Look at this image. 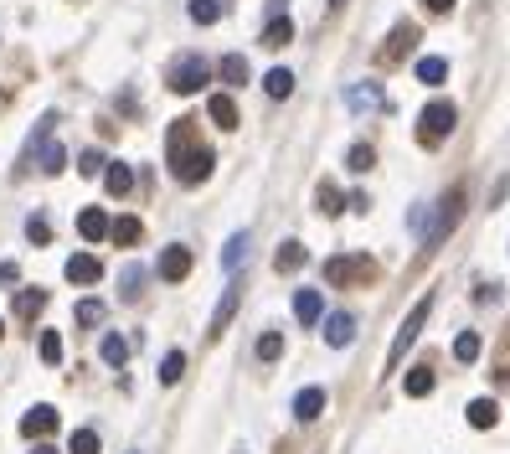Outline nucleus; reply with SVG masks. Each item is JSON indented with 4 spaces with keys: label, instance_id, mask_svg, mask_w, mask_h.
Returning a JSON list of instances; mask_svg holds the SVG:
<instances>
[{
    "label": "nucleus",
    "instance_id": "1",
    "mask_svg": "<svg viewBox=\"0 0 510 454\" xmlns=\"http://www.w3.org/2000/svg\"><path fill=\"white\" fill-rule=\"evenodd\" d=\"M165 161H171V176H176L181 186H201V181L211 176L217 155L191 140V119H176V124H171V140H165Z\"/></svg>",
    "mask_w": 510,
    "mask_h": 454
},
{
    "label": "nucleus",
    "instance_id": "2",
    "mask_svg": "<svg viewBox=\"0 0 510 454\" xmlns=\"http://www.w3.org/2000/svg\"><path fill=\"white\" fill-rule=\"evenodd\" d=\"M454 124H459V109L448 104V98H433L428 109H423V119H417V145H444L448 134H454Z\"/></svg>",
    "mask_w": 510,
    "mask_h": 454
},
{
    "label": "nucleus",
    "instance_id": "3",
    "mask_svg": "<svg viewBox=\"0 0 510 454\" xmlns=\"http://www.w3.org/2000/svg\"><path fill=\"white\" fill-rule=\"evenodd\" d=\"M207 78H211V67H207V57H196V52H186V57L171 63V88H176V94H201Z\"/></svg>",
    "mask_w": 510,
    "mask_h": 454
},
{
    "label": "nucleus",
    "instance_id": "4",
    "mask_svg": "<svg viewBox=\"0 0 510 454\" xmlns=\"http://www.w3.org/2000/svg\"><path fill=\"white\" fill-rule=\"evenodd\" d=\"M428 310H433V294H423V300H417L413 310H407V321H402V331H397V340H392V351H387V361H392V367H397L402 357H407V351H413V340H417V331H423V325H428Z\"/></svg>",
    "mask_w": 510,
    "mask_h": 454
},
{
    "label": "nucleus",
    "instance_id": "5",
    "mask_svg": "<svg viewBox=\"0 0 510 454\" xmlns=\"http://www.w3.org/2000/svg\"><path fill=\"white\" fill-rule=\"evenodd\" d=\"M454 222H459V192H448L444 202H438V212H433V222L423 227L417 238H423L428 248H433V243H444V238H448V227H454Z\"/></svg>",
    "mask_w": 510,
    "mask_h": 454
},
{
    "label": "nucleus",
    "instance_id": "6",
    "mask_svg": "<svg viewBox=\"0 0 510 454\" xmlns=\"http://www.w3.org/2000/svg\"><path fill=\"white\" fill-rule=\"evenodd\" d=\"M186 274H191V248L171 243L165 253H160V279H165V284H181Z\"/></svg>",
    "mask_w": 510,
    "mask_h": 454
},
{
    "label": "nucleus",
    "instance_id": "7",
    "mask_svg": "<svg viewBox=\"0 0 510 454\" xmlns=\"http://www.w3.org/2000/svg\"><path fill=\"white\" fill-rule=\"evenodd\" d=\"M78 232H83V243H103V238L113 232L109 212H103V207H83L78 212Z\"/></svg>",
    "mask_w": 510,
    "mask_h": 454
},
{
    "label": "nucleus",
    "instance_id": "8",
    "mask_svg": "<svg viewBox=\"0 0 510 454\" xmlns=\"http://www.w3.org/2000/svg\"><path fill=\"white\" fill-rule=\"evenodd\" d=\"M52 429H57V408H52V403L26 408V419H21V434H26V439H47Z\"/></svg>",
    "mask_w": 510,
    "mask_h": 454
},
{
    "label": "nucleus",
    "instance_id": "9",
    "mask_svg": "<svg viewBox=\"0 0 510 454\" xmlns=\"http://www.w3.org/2000/svg\"><path fill=\"white\" fill-rule=\"evenodd\" d=\"M351 340H356V315L335 310L330 321H325V346H335V351H340V346H351Z\"/></svg>",
    "mask_w": 510,
    "mask_h": 454
},
{
    "label": "nucleus",
    "instance_id": "10",
    "mask_svg": "<svg viewBox=\"0 0 510 454\" xmlns=\"http://www.w3.org/2000/svg\"><path fill=\"white\" fill-rule=\"evenodd\" d=\"M98 279H103V263L93 253H73L67 259V284H98Z\"/></svg>",
    "mask_w": 510,
    "mask_h": 454
},
{
    "label": "nucleus",
    "instance_id": "11",
    "mask_svg": "<svg viewBox=\"0 0 510 454\" xmlns=\"http://www.w3.org/2000/svg\"><path fill=\"white\" fill-rule=\"evenodd\" d=\"M207 114H211V124H217V130H238V104H232L227 94H211L207 98Z\"/></svg>",
    "mask_w": 510,
    "mask_h": 454
},
{
    "label": "nucleus",
    "instance_id": "12",
    "mask_svg": "<svg viewBox=\"0 0 510 454\" xmlns=\"http://www.w3.org/2000/svg\"><path fill=\"white\" fill-rule=\"evenodd\" d=\"M248 248H253L248 232H232V238H227V248H222V269H227V274H238L242 263H248Z\"/></svg>",
    "mask_w": 510,
    "mask_h": 454
},
{
    "label": "nucleus",
    "instance_id": "13",
    "mask_svg": "<svg viewBox=\"0 0 510 454\" xmlns=\"http://www.w3.org/2000/svg\"><path fill=\"white\" fill-rule=\"evenodd\" d=\"M144 263H124V274H119V300H129V305H134V300H140L144 294Z\"/></svg>",
    "mask_w": 510,
    "mask_h": 454
},
{
    "label": "nucleus",
    "instance_id": "14",
    "mask_svg": "<svg viewBox=\"0 0 510 454\" xmlns=\"http://www.w3.org/2000/svg\"><path fill=\"white\" fill-rule=\"evenodd\" d=\"M325 413V388H299V398H294V419H319Z\"/></svg>",
    "mask_w": 510,
    "mask_h": 454
},
{
    "label": "nucleus",
    "instance_id": "15",
    "mask_svg": "<svg viewBox=\"0 0 510 454\" xmlns=\"http://www.w3.org/2000/svg\"><path fill=\"white\" fill-rule=\"evenodd\" d=\"M464 419H469V429H495L500 423V408H495V398H475Z\"/></svg>",
    "mask_w": 510,
    "mask_h": 454
},
{
    "label": "nucleus",
    "instance_id": "16",
    "mask_svg": "<svg viewBox=\"0 0 510 454\" xmlns=\"http://www.w3.org/2000/svg\"><path fill=\"white\" fill-rule=\"evenodd\" d=\"M294 315H299L304 325H315L319 315H325V300H319V290H299V294H294Z\"/></svg>",
    "mask_w": 510,
    "mask_h": 454
},
{
    "label": "nucleus",
    "instance_id": "17",
    "mask_svg": "<svg viewBox=\"0 0 510 454\" xmlns=\"http://www.w3.org/2000/svg\"><path fill=\"white\" fill-rule=\"evenodd\" d=\"M299 263H304V248L294 243V238H284V243H279V253H273V269H279V274H294Z\"/></svg>",
    "mask_w": 510,
    "mask_h": 454
},
{
    "label": "nucleus",
    "instance_id": "18",
    "mask_svg": "<svg viewBox=\"0 0 510 454\" xmlns=\"http://www.w3.org/2000/svg\"><path fill=\"white\" fill-rule=\"evenodd\" d=\"M42 310H47V290H21L16 294V315L21 321H36Z\"/></svg>",
    "mask_w": 510,
    "mask_h": 454
},
{
    "label": "nucleus",
    "instance_id": "19",
    "mask_svg": "<svg viewBox=\"0 0 510 454\" xmlns=\"http://www.w3.org/2000/svg\"><path fill=\"white\" fill-rule=\"evenodd\" d=\"M103 186H109V196H129L134 192V171L129 165H109L103 171Z\"/></svg>",
    "mask_w": 510,
    "mask_h": 454
},
{
    "label": "nucleus",
    "instance_id": "20",
    "mask_svg": "<svg viewBox=\"0 0 510 454\" xmlns=\"http://www.w3.org/2000/svg\"><path fill=\"white\" fill-rule=\"evenodd\" d=\"M402 392H407V398H423V392H433V367H428V361L402 377Z\"/></svg>",
    "mask_w": 510,
    "mask_h": 454
},
{
    "label": "nucleus",
    "instance_id": "21",
    "mask_svg": "<svg viewBox=\"0 0 510 454\" xmlns=\"http://www.w3.org/2000/svg\"><path fill=\"white\" fill-rule=\"evenodd\" d=\"M238 300H242V290H227L222 294V305H217V315H211V336H222V331H227V321L238 315Z\"/></svg>",
    "mask_w": 510,
    "mask_h": 454
},
{
    "label": "nucleus",
    "instance_id": "22",
    "mask_svg": "<svg viewBox=\"0 0 510 454\" xmlns=\"http://www.w3.org/2000/svg\"><path fill=\"white\" fill-rule=\"evenodd\" d=\"M294 42V26H289V16H273L269 26H263V47H289Z\"/></svg>",
    "mask_w": 510,
    "mask_h": 454
},
{
    "label": "nucleus",
    "instance_id": "23",
    "mask_svg": "<svg viewBox=\"0 0 510 454\" xmlns=\"http://www.w3.org/2000/svg\"><path fill=\"white\" fill-rule=\"evenodd\" d=\"M371 161H377V150H371V145H351V150H346V171H351V176H367Z\"/></svg>",
    "mask_w": 510,
    "mask_h": 454
},
{
    "label": "nucleus",
    "instance_id": "24",
    "mask_svg": "<svg viewBox=\"0 0 510 454\" xmlns=\"http://www.w3.org/2000/svg\"><path fill=\"white\" fill-rule=\"evenodd\" d=\"M36 150H42V171H47V176H57V171L67 165V150L57 145V140H42Z\"/></svg>",
    "mask_w": 510,
    "mask_h": 454
},
{
    "label": "nucleus",
    "instance_id": "25",
    "mask_svg": "<svg viewBox=\"0 0 510 454\" xmlns=\"http://www.w3.org/2000/svg\"><path fill=\"white\" fill-rule=\"evenodd\" d=\"M222 83H232V88L248 83V57H242V52H227L222 57Z\"/></svg>",
    "mask_w": 510,
    "mask_h": 454
},
{
    "label": "nucleus",
    "instance_id": "26",
    "mask_svg": "<svg viewBox=\"0 0 510 454\" xmlns=\"http://www.w3.org/2000/svg\"><path fill=\"white\" fill-rule=\"evenodd\" d=\"M263 88H269V98H289L294 94V73L289 67H273L269 78H263Z\"/></svg>",
    "mask_w": 510,
    "mask_h": 454
},
{
    "label": "nucleus",
    "instance_id": "27",
    "mask_svg": "<svg viewBox=\"0 0 510 454\" xmlns=\"http://www.w3.org/2000/svg\"><path fill=\"white\" fill-rule=\"evenodd\" d=\"M109 238H113L119 248H134V243H140V217H119Z\"/></svg>",
    "mask_w": 510,
    "mask_h": 454
},
{
    "label": "nucleus",
    "instance_id": "28",
    "mask_svg": "<svg viewBox=\"0 0 510 454\" xmlns=\"http://www.w3.org/2000/svg\"><path fill=\"white\" fill-rule=\"evenodd\" d=\"M181 377H186V351H171V357L160 361V382H165V388H176Z\"/></svg>",
    "mask_w": 510,
    "mask_h": 454
},
{
    "label": "nucleus",
    "instance_id": "29",
    "mask_svg": "<svg viewBox=\"0 0 510 454\" xmlns=\"http://www.w3.org/2000/svg\"><path fill=\"white\" fill-rule=\"evenodd\" d=\"M98 351H103V361H109V367H124V361H129V340L124 336H103V346H98Z\"/></svg>",
    "mask_w": 510,
    "mask_h": 454
},
{
    "label": "nucleus",
    "instance_id": "30",
    "mask_svg": "<svg viewBox=\"0 0 510 454\" xmlns=\"http://www.w3.org/2000/svg\"><path fill=\"white\" fill-rule=\"evenodd\" d=\"M186 11H191V21H196V26H211V21L222 16V0H191Z\"/></svg>",
    "mask_w": 510,
    "mask_h": 454
},
{
    "label": "nucleus",
    "instance_id": "31",
    "mask_svg": "<svg viewBox=\"0 0 510 454\" xmlns=\"http://www.w3.org/2000/svg\"><path fill=\"white\" fill-rule=\"evenodd\" d=\"M346 104H351V109H377V104H382V88H377V83H361V88H351Z\"/></svg>",
    "mask_w": 510,
    "mask_h": 454
},
{
    "label": "nucleus",
    "instance_id": "32",
    "mask_svg": "<svg viewBox=\"0 0 510 454\" xmlns=\"http://www.w3.org/2000/svg\"><path fill=\"white\" fill-rule=\"evenodd\" d=\"M284 357V336H279V331H263V336H258V361H279Z\"/></svg>",
    "mask_w": 510,
    "mask_h": 454
},
{
    "label": "nucleus",
    "instance_id": "33",
    "mask_svg": "<svg viewBox=\"0 0 510 454\" xmlns=\"http://www.w3.org/2000/svg\"><path fill=\"white\" fill-rule=\"evenodd\" d=\"M417 78H423V83H444L448 78V63H444V57H417Z\"/></svg>",
    "mask_w": 510,
    "mask_h": 454
},
{
    "label": "nucleus",
    "instance_id": "34",
    "mask_svg": "<svg viewBox=\"0 0 510 454\" xmlns=\"http://www.w3.org/2000/svg\"><path fill=\"white\" fill-rule=\"evenodd\" d=\"M67 454H98V434H93V429H73V439H67Z\"/></svg>",
    "mask_w": 510,
    "mask_h": 454
},
{
    "label": "nucleus",
    "instance_id": "35",
    "mask_svg": "<svg viewBox=\"0 0 510 454\" xmlns=\"http://www.w3.org/2000/svg\"><path fill=\"white\" fill-rule=\"evenodd\" d=\"M479 351H485V340H479V336H475V331H464V336H459V340H454V357H459V361H475V357H479Z\"/></svg>",
    "mask_w": 510,
    "mask_h": 454
},
{
    "label": "nucleus",
    "instance_id": "36",
    "mask_svg": "<svg viewBox=\"0 0 510 454\" xmlns=\"http://www.w3.org/2000/svg\"><path fill=\"white\" fill-rule=\"evenodd\" d=\"M73 315H78V325H98L109 310H103V300H78V310H73Z\"/></svg>",
    "mask_w": 510,
    "mask_h": 454
},
{
    "label": "nucleus",
    "instance_id": "37",
    "mask_svg": "<svg viewBox=\"0 0 510 454\" xmlns=\"http://www.w3.org/2000/svg\"><path fill=\"white\" fill-rule=\"evenodd\" d=\"M42 361H47V367L63 361V336H57V331H42Z\"/></svg>",
    "mask_w": 510,
    "mask_h": 454
},
{
    "label": "nucleus",
    "instance_id": "38",
    "mask_svg": "<svg viewBox=\"0 0 510 454\" xmlns=\"http://www.w3.org/2000/svg\"><path fill=\"white\" fill-rule=\"evenodd\" d=\"M407 42H413V26H397V32H392V42L382 47V57H387V63H392V57H402V52H407Z\"/></svg>",
    "mask_w": 510,
    "mask_h": 454
},
{
    "label": "nucleus",
    "instance_id": "39",
    "mask_svg": "<svg viewBox=\"0 0 510 454\" xmlns=\"http://www.w3.org/2000/svg\"><path fill=\"white\" fill-rule=\"evenodd\" d=\"M351 274H356L351 259H330V263H325V279H330V284H346Z\"/></svg>",
    "mask_w": 510,
    "mask_h": 454
},
{
    "label": "nucleus",
    "instance_id": "40",
    "mask_svg": "<svg viewBox=\"0 0 510 454\" xmlns=\"http://www.w3.org/2000/svg\"><path fill=\"white\" fill-rule=\"evenodd\" d=\"M78 171L83 176H98V171H109V161H103L98 150H88V155H78Z\"/></svg>",
    "mask_w": 510,
    "mask_h": 454
},
{
    "label": "nucleus",
    "instance_id": "41",
    "mask_svg": "<svg viewBox=\"0 0 510 454\" xmlns=\"http://www.w3.org/2000/svg\"><path fill=\"white\" fill-rule=\"evenodd\" d=\"M319 212H330V217H335V212H340V192H335L330 181L319 186Z\"/></svg>",
    "mask_w": 510,
    "mask_h": 454
},
{
    "label": "nucleus",
    "instance_id": "42",
    "mask_svg": "<svg viewBox=\"0 0 510 454\" xmlns=\"http://www.w3.org/2000/svg\"><path fill=\"white\" fill-rule=\"evenodd\" d=\"M26 238H32V243H52V227L42 222V217H32V222H26Z\"/></svg>",
    "mask_w": 510,
    "mask_h": 454
},
{
    "label": "nucleus",
    "instance_id": "43",
    "mask_svg": "<svg viewBox=\"0 0 510 454\" xmlns=\"http://www.w3.org/2000/svg\"><path fill=\"white\" fill-rule=\"evenodd\" d=\"M16 279H21L16 263H0V284H16Z\"/></svg>",
    "mask_w": 510,
    "mask_h": 454
},
{
    "label": "nucleus",
    "instance_id": "44",
    "mask_svg": "<svg viewBox=\"0 0 510 454\" xmlns=\"http://www.w3.org/2000/svg\"><path fill=\"white\" fill-rule=\"evenodd\" d=\"M423 5H428L433 16H444V11H454V0H423Z\"/></svg>",
    "mask_w": 510,
    "mask_h": 454
},
{
    "label": "nucleus",
    "instance_id": "45",
    "mask_svg": "<svg viewBox=\"0 0 510 454\" xmlns=\"http://www.w3.org/2000/svg\"><path fill=\"white\" fill-rule=\"evenodd\" d=\"M32 454H57V444H42V439H36V449Z\"/></svg>",
    "mask_w": 510,
    "mask_h": 454
},
{
    "label": "nucleus",
    "instance_id": "46",
    "mask_svg": "<svg viewBox=\"0 0 510 454\" xmlns=\"http://www.w3.org/2000/svg\"><path fill=\"white\" fill-rule=\"evenodd\" d=\"M0 336H5V321H0Z\"/></svg>",
    "mask_w": 510,
    "mask_h": 454
},
{
    "label": "nucleus",
    "instance_id": "47",
    "mask_svg": "<svg viewBox=\"0 0 510 454\" xmlns=\"http://www.w3.org/2000/svg\"><path fill=\"white\" fill-rule=\"evenodd\" d=\"M330 5H346V0H330Z\"/></svg>",
    "mask_w": 510,
    "mask_h": 454
}]
</instances>
